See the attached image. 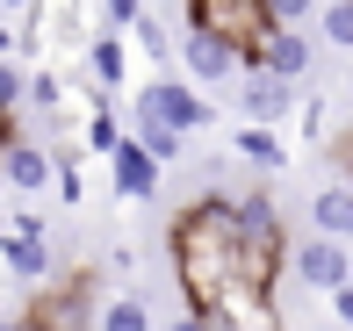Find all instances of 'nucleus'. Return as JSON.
Returning <instances> with one entry per match:
<instances>
[{"instance_id": "9d476101", "label": "nucleus", "mask_w": 353, "mask_h": 331, "mask_svg": "<svg viewBox=\"0 0 353 331\" xmlns=\"http://www.w3.org/2000/svg\"><path fill=\"white\" fill-rule=\"evenodd\" d=\"M310 238L353 245V180H325L310 195Z\"/></svg>"}, {"instance_id": "5701e85b", "label": "nucleus", "mask_w": 353, "mask_h": 331, "mask_svg": "<svg viewBox=\"0 0 353 331\" xmlns=\"http://www.w3.org/2000/svg\"><path fill=\"white\" fill-rule=\"evenodd\" d=\"M0 331H43V324L29 317V310H22V317H0Z\"/></svg>"}, {"instance_id": "0eeeda50", "label": "nucleus", "mask_w": 353, "mask_h": 331, "mask_svg": "<svg viewBox=\"0 0 353 331\" xmlns=\"http://www.w3.org/2000/svg\"><path fill=\"white\" fill-rule=\"evenodd\" d=\"M288 274H296L303 288H317V295H339L353 281V259H346V245H332V238H303L288 252Z\"/></svg>"}, {"instance_id": "7ed1b4c3", "label": "nucleus", "mask_w": 353, "mask_h": 331, "mask_svg": "<svg viewBox=\"0 0 353 331\" xmlns=\"http://www.w3.org/2000/svg\"><path fill=\"white\" fill-rule=\"evenodd\" d=\"M188 22L223 36V43H238L245 58L274 36V8H267V0H188Z\"/></svg>"}, {"instance_id": "6e6552de", "label": "nucleus", "mask_w": 353, "mask_h": 331, "mask_svg": "<svg viewBox=\"0 0 353 331\" xmlns=\"http://www.w3.org/2000/svg\"><path fill=\"white\" fill-rule=\"evenodd\" d=\"M0 180H8L14 195H43V187L58 180V151H43L37 137H14V145L0 151Z\"/></svg>"}, {"instance_id": "aec40b11", "label": "nucleus", "mask_w": 353, "mask_h": 331, "mask_svg": "<svg viewBox=\"0 0 353 331\" xmlns=\"http://www.w3.org/2000/svg\"><path fill=\"white\" fill-rule=\"evenodd\" d=\"M332 317H339V324L353 331V281H346V288H339V295H332Z\"/></svg>"}, {"instance_id": "4468645a", "label": "nucleus", "mask_w": 353, "mask_h": 331, "mask_svg": "<svg viewBox=\"0 0 353 331\" xmlns=\"http://www.w3.org/2000/svg\"><path fill=\"white\" fill-rule=\"evenodd\" d=\"M87 65H94V80H101V94H116L123 80H130V43H123V36H94L87 43Z\"/></svg>"}, {"instance_id": "9b49d317", "label": "nucleus", "mask_w": 353, "mask_h": 331, "mask_svg": "<svg viewBox=\"0 0 353 331\" xmlns=\"http://www.w3.org/2000/svg\"><path fill=\"white\" fill-rule=\"evenodd\" d=\"M108 173H116V195H123V202H152V195H159V159L137 145V137H123V145H116Z\"/></svg>"}, {"instance_id": "f03ea898", "label": "nucleus", "mask_w": 353, "mask_h": 331, "mask_svg": "<svg viewBox=\"0 0 353 331\" xmlns=\"http://www.w3.org/2000/svg\"><path fill=\"white\" fill-rule=\"evenodd\" d=\"M130 116H152V122H166V130L195 137V130H210V122H216V108L195 94V80H181V72H152V80L137 87Z\"/></svg>"}, {"instance_id": "b1692460", "label": "nucleus", "mask_w": 353, "mask_h": 331, "mask_svg": "<svg viewBox=\"0 0 353 331\" xmlns=\"http://www.w3.org/2000/svg\"><path fill=\"white\" fill-rule=\"evenodd\" d=\"M346 101H353V87H346Z\"/></svg>"}, {"instance_id": "1a4fd4ad", "label": "nucleus", "mask_w": 353, "mask_h": 331, "mask_svg": "<svg viewBox=\"0 0 353 331\" xmlns=\"http://www.w3.org/2000/svg\"><path fill=\"white\" fill-rule=\"evenodd\" d=\"M310 65H317V43L303 36V29H274V36L252 51V72H274V80H288V87H296Z\"/></svg>"}, {"instance_id": "ddd939ff", "label": "nucleus", "mask_w": 353, "mask_h": 331, "mask_svg": "<svg viewBox=\"0 0 353 331\" xmlns=\"http://www.w3.org/2000/svg\"><path fill=\"white\" fill-rule=\"evenodd\" d=\"M231 159H245V166H260V173H281L288 166V145L274 130H245V122H238L231 130Z\"/></svg>"}, {"instance_id": "2eb2a0df", "label": "nucleus", "mask_w": 353, "mask_h": 331, "mask_svg": "<svg viewBox=\"0 0 353 331\" xmlns=\"http://www.w3.org/2000/svg\"><path fill=\"white\" fill-rule=\"evenodd\" d=\"M94 331H152V303L144 295H101Z\"/></svg>"}, {"instance_id": "6ab92c4d", "label": "nucleus", "mask_w": 353, "mask_h": 331, "mask_svg": "<svg viewBox=\"0 0 353 331\" xmlns=\"http://www.w3.org/2000/svg\"><path fill=\"white\" fill-rule=\"evenodd\" d=\"M58 195H65V202L87 195V180H79V159H72V151H58Z\"/></svg>"}, {"instance_id": "dca6fc26", "label": "nucleus", "mask_w": 353, "mask_h": 331, "mask_svg": "<svg viewBox=\"0 0 353 331\" xmlns=\"http://www.w3.org/2000/svg\"><path fill=\"white\" fill-rule=\"evenodd\" d=\"M130 137H137L144 151H152L159 166H173V159L188 151V137H181V130H166V122H152V116H130Z\"/></svg>"}, {"instance_id": "412c9836", "label": "nucleus", "mask_w": 353, "mask_h": 331, "mask_svg": "<svg viewBox=\"0 0 353 331\" xmlns=\"http://www.w3.org/2000/svg\"><path fill=\"white\" fill-rule=\"evenodd\" d=\"M166 331H210V317H195V310H181V317H166Z\"/></svg>"}, {"instance_id": "f8f14e48", "label": "nucleus", "mask_w": 353, "mask_h": 331, "mask_svg": "<svg viewBox=\"0 0 353 331\" xmlns=\"http://www.w3.org/2000/svg\"><path fill=\"white\" fill-rule=\"evenodd\" d=\"M166 22H173V8H144V22L130 29V43H137L144 58H152L159 72H173V65H181V36H173Z\"/></svg>"}, {"instance_id": "423d86ee", "label": "nucleus", "mask_w": 353, "mask_h": 331, "mask_svg": "<svg viewBox=\"0 0 353 331\" xmlns=\"http://www.w3.org/2000/svg\"><path fill=\"white\" fill-rule=\"evenodd\" d=\"M0 259H8V274H14V281L43 288V281H51V266H58V252L43 245V224H37V216H14V224L0 231Z\"/></svg>"}, {"instance_id": "39448f33", "label": "nucleus", "mask_w": 353, "mask_h": 331, "mask_svg": "<svg viewBox=\"0 0 353 331\" xmlns=\"http://www.w3.org/2000/svg\"><path fill=\"white\" fill-rule=\"evenodd\" d=\"M231 108L245 130H281L288 116H296V87L274 80V72H245V80L231 87Z\"/></svg>"}, {"instance_id": "a211bd4d", "label": "nucleus", "mask_w": 353, "mask_h": 331, "mask_svg": "<svg viewBox=\"0 0 353 331\" xmlns=\"http://www.w3.org/2000/svg\"><path fill=\"white\" fill-rule=\"evenodd\" d=\"M29 108H37V116H58V108H65V80H58V72H29Z\"/></svg>"}, {"instance_id": "20e7f679", "label": "nucleus", "mask_w": 353, "mask_h": 331, "mask_svg": "<svg viewBox=\"0 0 353 331\" xmlns=\"http://www.w3.org/2000/svg\"><path fill=\"white\" fill-rule=\"evenodd\" d=\"M245 72H252V58L238 51V43H223V36H210V29H195V22L181 29V80H195V87H238Z\"/></svg>"}, {"instance_id": "4be33fe9", "label": "nucleus", "mask_w": 353, "mask_h": 331, "mask_svg": "<svg viewBox=\"0 0 353 331\" xmlns=\"http://www.w3.org/2000/svg\"><path fill=\"white\" fill-rule=\"evenodd\" d=\"M22 51V29H8V14H0V58H14Z\"/></svg>"}, {"instance_id": "f3484780", "label": "nucleus", "mask_w": 353, "mask_h": 331, "mask_svg": "<svg viewBox=\"0 0 353 331\" xmlns=\"http://www.w3.org/2000/svg\"><path fill=\"white\" fill-rule=\"evenodd\" d=\"M317 36H325L332 51H353V0H325V8H317Z\"/></svg>"}, {"instance_id": "f257e3e1", "label": "nucleus", "mask_w": 353, "mask_h": 331, "mask_svg": "<svg viewBox=\"0 0 353 331\" xmlns=\"http://www.w3.org/2000/svg\"><path fill=\"white\" fill-rule=\"evenodd\" d=\"M173 245V281L195 317H210L231 288H245V252H238V195H195L166 231Z\"/></svg>"}]
</instances>
